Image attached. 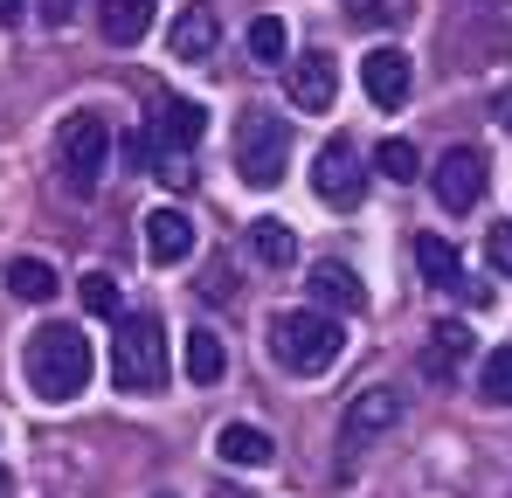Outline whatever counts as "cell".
I'll return each instance as SVG.
<instances>
[{
  "mask_svg": "<svg viewBox=\"0 0 512 498\" xmlns=\"http://www.w3.org/2000/svg\"><path fill=\"white\" fill-rule=\"evenodd\" d=\"M111 381L125 395H160L167 388V332L153 312H118V339H111Z\"/></svg>",
  "mask_w": 512,
  "mask_h": 498,
  "instance_id": "3957f363",
  "label": "cell"
},
{
  "mask_svg": "<svg viewBox=\"0 0 512 498\" xmlns=\"http://www.w3.org/2000/svg\"><path fill=\"white\" fill-rule=\"evenodd\" d=\"M7 291H14L21 305H49V298L63 291V277H56L42 256H14V263H7Z\"/></svg>",
  "mask_w": 512,
  "mask_h": 498,
  "instance_id": "d6986e66",
  "label": "cell"
},
{
  "mask_svg": "<svg viewBox=\"0 0 512 498\" xmlns=\"http://www.w3.org/2000/svg\"><path fill=\"white\" fill-rule=\"evenodd\" d=\"M464 360H471V326H464V319H443V326L429 332V346H423V374L429 381H457Z\"/></svg>",
  "mask_w": 512,
  "mask_h": 498,
  "instance_id": "2e32d148",
  "label": "cell"
},
{
  "mask_svg": "<svg viewBox=\"0 0 512 498\" xmlns=\"http://www.w3.org/2000/svg\"><path fill=\"white\" fill-rule=\"evenodd\" d=\"M35 7H42L49 28H70V14H77V0H35Z\"/></svg>",
  "mask_w": 512,
  "mask_h": 498,
  "instance_id": "f1b7e54d",
  "label": "cell"
},
{
  "mask_svg": "<svg viewBox=\"0 0 512 498\" xmlns=\"http://www.w3.org/2000/svg\"><path fill=\"white\" fill-rule=\"evenodd\" d=\"M499 125H512V90H506V97H499Z\"/></svg>",
  "mask_w": 512,
  "mask_h": 498,
  "instance_id": "1f68e13d",
  "label": "cell"
},
{
  "mask_svg": "<svg viewBox=\"0 0 512 498\" xmlns=\"http://www.w3.org/2000/svg\"><path fill=\"white\" fill-rule=\"evenodd\" d=\"M360 90H367L381 111H395V104H409V90H416V63H409L402 49H367V56H360Z\"/></svg>",
  "mask_w": 512,
  "mask_h": 498,
  "instance_id": "30bf717a",
  "label": "cell"
},
{
  "mask_svg": "<svg viewBox=\"0 0 512 498\" xmlns=\"http://www.w3.org/2000/svg\"><path fill=\"white\" fill-rule=\"evenodd\" d=\"M250 56L256 63H284V56H291V28H284L277 14H256L250 21Z\"/></svg>",
  "mask_w": 512,
  "mask_h": 498,
  "instance_id": "cb8c5ba5",
  "label": "cell"
},
{
  "mask_svg": "<svg viewBox=\"0 0 512 498\" xmlns=\"http://www.w3.org/2000/svg\"><path fill=\"white\" fill-rule=\"evenodd\" d=\"M222 374H229V353H222V339H215V332H187V381L215 388Z\"/></svg>",
  "mask_w": 512,
  "mask_h": 498,
  "instance_id": "44dd1931",
  "label": "cell"
},
{
  "mask_svg": "<svg viewBox=\"0 0 512 498\" xmlns=\"http://www.w3.org/2000/svg\"><path fill=\"white\" fill-rule=\"evenodd\" d=\"M270 353H277V367H291V374H326L333 360L346 353V326L333 312H277L270 319Z\"/></svg>",
  "mask_w": 512,
  "mask_h": 498,
  "instance_id": "7a4b0ae2",
  "label": "cell"
},
{
  "mask_svg": "<svg viewBox=\"0 0 512 498\" xmlns=\"http://www.w3.org/2000/svg\"><path fill=\"white\" fill-rule=\"evenodd\" d=\"M346 14H353L360 28H381V21H402L409 7H402V0H346Z\"/></svg>",
  "mask_w": 512,
  "mask_h": 498,
  "instance_id": "484cf974",
  "label": "cell"
},
{
  "mask_svg": "<svg viewBox=\"0 0 512 498\" xmlns=\"http://www.w3.org/2000/svg\"><path fill=\"white\" fill-rule=\"evenodd\" d=\"M160 498H173V492H160Z\"/></svg>",
  "mask_w": 512,
  "mask_h": 498,
  "instance_id": "d6a6232c",
  "label": "cell"
},
{
  "mask_svg": "<svg viewBox=\"0 0 512 498\" xmlns=\"http://www.w3.org/2000/svg\"><path fill=\"white\" fill-rule=\"evenodd\" d=\"M250 249H256V263H270V270L298 263V236H291V222H277V215L250 222Z\"/></svg>",
  "mask_w": 512,
  "mask_h": 498,
  "instance_id": "ffe728a7",
  "label": "cell"
},
{
  "mask_svg": "<svg viewBox=\"0 0 512 498\" xmlns=\"http://www.w3.org/2000/svg\"><path fill=\"white\" fill-rule=\"evenodd\" d=\"M436 201H443L450 215H471V208L485 201V160H478L471 146H450V153L436 160Z\"/></svg>",
  "mask_w": 512,
  "mask_h": 498,
  "instance_id": "52a82bcc",
  "label": "cell"
},
{
  "mask_svg": "<svg viewBox=\"0 0 512 498\" xmlns=\"http://www.w3.org/2000/svg\"><path fill=\"white\" fill-rule=\"evenodd\" d=\"M0 21L14 28V21H21V0H0Z\"/></svg>",
  "mask_w": 512,
  "mask_h": 498,
  "instance_id": "f546056e",
  "label": "cell"
},
{
  "mask_svg": "<svg viewBox=\"0 0 512 498\" xmlns=\"http://www.w3.org/2000/svg\"><path fill=\"white\" fill-rule=\"evenodd\" d=\"M153 14H160V0H97V35L111 49H132L153 35Z\"/></svg>",
  "mask_w": 512,
  "mask_h": 498,
  "instance_id": "5bb4252c",
  "label": "cell"
},
{
  "mask_svg": "<svg viewBox=\"0 0 512 498\" xmlns=\"http://www.w3.org/2000/svg\"><path fill=\"white\" fill-rule=\"evenodd\" d=\"M485 256H492L499 277H512V222H492V229H485Z\"/></svg>",
  "mask_w": 512,
  "mask_h": 498,
  "instance_id": "4316f807",
  "label": "cell"
},
{
  "mask_svg": "<svg viewBox=\"0 0 512 498\" xmlns=\"http://www.w3.org/2000/svg\"><path fill=\"white\" fill-rule=\"evenodd\" d=\"M153 160H160V146H153V132H132V139H125V166H132V173H146Z\"/></svg>",
  "mask_w": 512,
  "mask_h": 498,
  "instance_id": "83f0119b",
  "label": "cell"
},
{
  "mask_svg": "<svg viewBox=\"0 0 512 498\" xmlns=\"http://www.w3.org/2000/svg\"><path fill=\"white\" fill-rule=\"evenodd\" d=\"M201 132H208V111L201 104H187V97H160V118H153V146L180 160V153H194L201 146Z\"/></svg>",
  "mask_w": 512,
  "mask_h": 498,
  "instance_id": "4fadbf2b",
  "label": "cell"
},
{
  "mask_svg": "<svg viewBox=\"0 0 512 498\" xmlns=\"http://www.w3.org/2000/svg\"><path fill=\"white\" fill-rule=\"evenodd\" d=\"M416 263H423V277L436 284V291H464L471 305H485V284H471V277H464V256H457L450 236L423 229V236H416Z\"/></svg>",
  "mask_w": 512,
  "mask_h": 498,
  "instance_id": "8fae6325",
  "label": "cell"
},
{
  "mask_svg": "<svg viewBox=\"0 0 512 498\" xmlns=\"http://www.w3.org/2000/svg\"><path fill=\"white\" fill-rule=\"evenodd\" d=\"M395 422H402V395H395V388H360V395L346 402L340 443H346V450H360V443H374V436H388Z\"/></svg>",
  "mask_w": 512,
  "mask_h": 498,
  "instance_id": "9c48e42d",
  "label": "cell"
},
{
  "mask_svg": "<svg viewBox=\"0 0 512 498\" xmlns=\"http://www.w3.org/2000/svg\"><path fill=\"white\" fill-rule=\"evenodd\" d=\"M21 374H28V388H35L42 402H77V395L90 388V374H97V353H90V339L77 326L49 319V326L28 332Z\"/></svg>",
  "mask_w": 512,
  "mask_h": 498,
  "instance_id": "6da1fadb",
  "label": "cell"
},
{
  "mask_svg": "<svg viewBox=\"0 0 512 498\" xmlns=\"http://www.w3.org/2000/svg\"><path fill=\"white\" fill-rule=\"evenodd\" d=\"M312 194H319L326 208H360L367 166L353 153V139H326V146H319V160H312Z\"/></svg>",
  "mask_w": 512,
  "mask_h": 498,
  "instance_id": "8992f818",
  "label": "cell"
},
{
  "mask_svg": "<svg viewBox=\"0 0 512 498\" xmlns=\"http://www.w3.org/2000/svg\"><path fill=\"white\" fill-rule=\"evenodd\" d=\"M374 166H381L388 180H402V187H409V180H423V153H416L409 139H381V153H374Z\"/></svg>",
  "mask_w": 512,
  "mask_h": 498,
  "instance_id": "d4e9b609",
  "label": "cell"
},
{
  "mask_svg": "<svg viewBox=\"0 0 512 498\" xmlns=\"http://www.w3.org/2000/svg\"><path fill=\"white\" fill-rule=\"evenodd\" d=\"M284 90H291L298 111H333V97H340V63H333L326 49H305V56H291Z\"/></svg>",
  "mask_w": 512,
  "mask_h": 498,
  "instance_id": "ba28073f",
  "label": "cell"
},
{
  "mask_svg": "<svg viewBox=\"0 0 512 498\" xmlns=\"http://www.w3.org/2000/svg\"><path fill=\"white\" fill-rule=\"evenodd\" d=\"M305 291H312L319 312H360V305H367V291H360V277H353L346 263H312V284H305Z\"/></svg>",
  "mask_w": 512,
  "mask_h": 498,
  "instance_id": "e0dca14e",
  "label": "cell"
},
{
  "mask_svg": "<svg viewBox=\"0 0 512 498\" xmlns=\"http://www.w3.org/2000/svg\"><path fill=\"white\" fill-rule=\"evenodd\" d=\"M146 256H153L160 270L187 263V256H194V222H187L180 208H153V215H146Z\"/></svg>",
  "mask_w": 512,
  "mask_h": 498,
  "instance_id": "9a60e30c",
  "label": "cell"
},
{
  "mask_svg": "<svg viewBox=\"0 0 512 498\" xmlns=\"http://www.w3.org/2000/svg\"><path fill=\"white\" fill-rule=\"evenodd\" d=\"M77 298H84L90 319H118V312H125V298H118V277H111V270H84V277H77Z\"/></svg>",
  "mask_w": 512,
  "mask_h": 498,
  "instance_id": "7402d4cb",
  "label": "cell"
},
{
  "mask_svg": "<svg viewBox=\"0 0 512 498\" xmlns=\"http://www.w3.org/2000/svg\"><path fill=\"white\" fill-rule=\"evenodd\" d=\"M215 42H222V21H215V7L208 0H194V7H180L167 28V49L173 63H208L215 56Z\"/></svg>",
  "mask_w": 512,
  "mask_h": 498,
  "instance_id": "7c38bea8",
  "label": "cell"
},
{
  "mask_svg": "<svg viewBox=\"0 0 512 498\" xmlns=\"http://www.w3.org/2000/svg\"><path fill=\"white\" fill-rule=\"evenodd\" d=\"M284 166H291V125L270 118V111H243V125H236V173L250 187H277Z\"/></svg>",
  "mask_w": 512,
  "mask_h": 498,
  "instance_id": "277c9868",
  "label": "cell"
},
{
  "mask_svg": "<svg viewBox=\"0 0 512 498\" xmlns=\"http://www.w3.org/2000/svg\"><path fill=\"white\" fill-rule=\"evenodd\" d=\"M56 160H63V180H70L77 194H97L104 160H111V125H104L97 111L63 118V132H56Z\"/></svg>",
  "mask_w": 512,
  "mask_h": 498,
  "instance_id": "5b68a950",
  "label": "cell"
},
{
  "mask_svg": "<svg viewBox=\"0 0 512 498\" xmlns=\"http://www.w3.org/2000/svg\"><path fill=\"white\" fill-rule=\"evenodd\" d=\"M478 395H485L492 409H512V346H492V353H485V367H478Z\"/></svg>",
  "mask_w": 512,
  "mask_h": 498,
  "instance_id": "603a6c76",
  "label": "cell"
},
{
  "mask_svg": "<svg viewBox=\"0 0 512 498\" xmlns=\"http://www.w3.org/2000/svg\"><path fill=\"white\" fill-rule=\"evenodd\" d=\"M0 498H14V471L7 464H0Z\"/></svg>",
  "mask_w": 512,
  "mask_h": 498,
  "instance_id": "4dcf8cb0",
  "label": "cell"
},
{
  "mask_svg": "<svg viewBox=\"0 0 512 498\" xmlns=\"http://www.w3.org/2000/svg\"><path fill=\"white\" fill-rule=\"evenodd\" d=\"M215 457L236 464V471H263V464L277 457V443H270V429H256V422H229V429L215 436Z\"/></svg>",
  "mask_w": 512,
  "mask_h": 498,
  "instance_id": "ac0fdd59",
  "label": "cell"
}]
</instances>
